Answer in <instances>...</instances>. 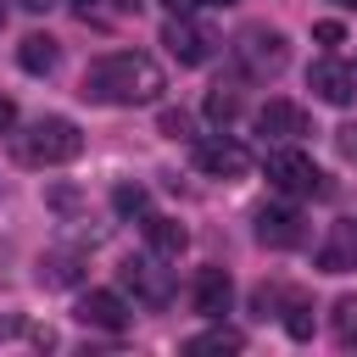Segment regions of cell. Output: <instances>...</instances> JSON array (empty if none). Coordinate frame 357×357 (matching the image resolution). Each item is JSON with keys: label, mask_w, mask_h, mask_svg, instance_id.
<instances>
[{"label": "cell", "mask_w": 357, "mask_h": 357, "mask_svg": "<svg viewBox=\"0 0 357 357\" xmlns=\"http://www.w3.org/2000/svg\"><path fill=\"white\" fill-rule=\"evenodd\" d=\"M56 61H61V45H56L50 33H28V39L17 45V67H22V73H33V78L56 73Z\"/></svg>", "instance_id": "15"}, {"label": "cell", "mask_w": 357, "mask_h": 357, "mask_svg": "<svg viewBox=\"0 0 357 357\" xmlns=\"http://www.w3.org/2000/svg\"><path fill=\"white\" fill-rule=\"evenodd\" d=\"M162 6H167V17H190L201 0H162Z\"/></svg>", "instance_id": "27"}, {"label": "cell", "mask_w": 357, "mask_h": 357, "mask_svg": "<svg viewBox=\"0 0 357 357\" xmlns=\"http://www.w3.org/2000/svg\"><path fill=\"white\" fill-rule=\"evenodd\" d=\"M335 6H340V11H357V0H335Z\"/></svg>", "instance_id": "30"}, {"label": "cell", "mask_w": 357, "mask_h": 357, "mask_svg": "<svg viewBox=\"0 0 357 357\" xmlns=\"http://www.w3.org/2000/svg\"><path fill=\"white\" fill-rule=\"evenodd\" d=\"M257 240L268 251H296L307 240V218L290 206V201H273V206H257Z\"/></svg>", "instance_id": "6"}, {"label": "cell", "mask_w": 357, "mask_h": 357, "mask_svg": "<svg viewBox=\"0 0 357 357\" xmlns=\"http://www.w3.org/2000/svg\"><path fill=\"white\" fill-rule=\"evenodd\" d=\"M262 173H268V184H273L284 201H312V195H329V178H324V167H318L307 151H296V145H279V151H268Z\"/></svg>", "instance_id": "4"}, {"label": "cell", "mask_w": 357, "mask_h": 357, "mask_svg": "<svg viewBox=\"0 0 357 357\" xmlns=\"http://www.w3.org/2000/svg\"><path fill=\"white\" fill-rule=\"evenodd\" d=\"M307 89H312L324 106H346V100L357 95V73H351L340 56H318V61L307 67Z\"/></svg>", "instance_id": "10"}, {"label": "cell", "mask_w": 357, "mask_h": 357, "mask_svg": "<svg viewBox=\"0 0 357 357\" xmlns=\"http://www.w3.org/2000/svg\"><path fill=\"white\" fill-rule=\"evenodd\" d=\"M17 6H28V11H50L56 0H17Z\"/></svg>", "instance_id": "28"}, {"label": "cell", "mask_w": 357, "mask_h": 357, "mask_svg": "<svg viewBox=\"0 0 357 357\" xmlns=\"http://www.w3.org/2000/svg\"><path fill=\"white\" fill-rule=\"evenodd\" d=\"M39 284H84V257H78V251H50V257H39Z\"/></svg>", "instance_id": "16"}, {"label": "cell", "mask_w": 357, "mask_h": 357, "mask_svg": "<svg viewBox=\"0 0 357 357\" xmlns=\"http://www.w3.org/2000/svg\"><path fill=\"white\" fill-rule=\"evenodd\" d=\"M73 318H78L84 329H106V335H123V329H128V307H123L117 290H84L78 307H73Z\"/></svg>", "instance_id": "11"}, {"label": "cell", "mask_w": 357, "mask_h": 357, "mask_svg": "<svg viewBox=\"0 0 357 357\" xmlns=\"http://www.w3.org/2000/svg\"><path fill=\"white\" fill-rule=\"evenodd\" d=\"M112 206H117L123 218H145V212H151V195H145L139 184H117V190H112Z\"/></svg>", "instance_id": "20"}, {"label": "cell", "mask_w": 357, "mask_h": 357, "mask_svg": "<svg viewBox=\"0 0 357 357\" xmlns=\"http://www.w3.org/2000/svg\"><path fill=\"white\" fill-rule=\"evenodd\" d=\"M251 128H257L262 139H273V145H296L301 134H312V117H307L296 100H268V106H257Z\"/></svg>", "instance_id": "9"}, {"label": "cell", "mask_w": 357, "mask_h": 357, "mask_svg": "<svg viewBox=\"0 0 357 357\" xmlns=\"http://www.w3.org/2000/svg\"><path fill=\"white\" fill-rule=\"evenodd\" d=\"M240 346H245V335L229 329L223 318H212V329H201V335L184 340V351H240Z\"/></svg>", "instance_id": "17"}, {"label": "cell", "mask_w": 357, "mask_h": 357, "mask_svg": "<svg viewBox=\"0 0 357 357\" xmlns=\"http://www.w3.org/2000/svg\"><path fill=\"white\" fill-rule=\"evenodd\" d=\"M195 167H201L206 178L234 184V178L251 173V151H245L240 139H229V134H206V139H195Z\"/></svg>", "instance_id": "5"}, {"label": "cell", "mask_w": 357, "mask_h": 357, "mask_svg": "<svg viewBox=\"0 0 357 357\" xmlns=\"http://www.w3.org/2000/svg\"><path fill=\"white\" fill-rule=\"evenodd\" d=\"M190 301H195V312H201V318H223V312H229V301H234V279H229V268H201V273H195Z\"/></svg>", "instance_id": "12"}, {"label": "cell", "mask_w": 357, "mask_h": 357, "mask_svg": "<svg viewBox=\"0 0 357 357\" xmlns=\"http://www.w3.org/2000/svg\"><path fill=\"white\" fill-rule=\"evenodd\" d=\"M312 39H318V45H340V39H346V28H340V22H318V28H312Z\"/></svg>", "instance_id": "24"}, {"label": "cell", "mask_w": 357, "mask_h": 357, "mask_svg": "<svg viewBox=\"0 0 357 357\" xmlns=\"http://www.w3.org/2000/svg\"><path fill=\"white\" fill-rule=\"evenodd\" d=\"M229 56H234V73H240L245 84H268V78H279V73H284L290 45H284V33H279V28L251 22V28H240V33H234Z\"/></svg>", "instance_id": "3"}, {"label": "cell", "mask_w": 357, "mask_h": 357, "mask_svg": "<svg viewBox=\"0 0 357 357\" xmlns=\"http://www.w3.org/2000/svg\"><path fill=\"white\" fill-rule=\"evenodd\" d=\"M284 329H290V340H312V301L296 290H284Z\"/></svg>", "instance_id": "19"}, {"label": "cell", "mask_w": 357, "mask_h": 357, "mask_svg": "<svg viewBox=\"0 0 357 357\" xmlns=\"http://www.w3.org/2000/svg\"><path fill=\"white\" fill-rule=\"evenodd\" d=\"M162 45H167V56H173L178 67H201V61H212V50H218V39H212L201 22H190V17H167Z\"/></svg>", "instance_id": "8"}, {"label": "cell", "mask_w": 357, "mask_h": 357, "mask_svg": "<svg viewBox=\"0 0 357 357\" xmlns=\"http://www.w3.org/2000/svg\"><path fill=\"white\" fill-rule=\"evenodd\" d=\"M67 6H73V11H78V17H84V22H89V17H100V11H106V0H67Z\"/></svg>", "instance_id": "26"}, {"label": "cell", "mask_w": 357, "mask_h": 357, "mask_svg": "<svg viewBox=\"0 0 357 357\" xmlns=\"http://www.w3.org/2000/svg\"><path fill=\"white\" fill-rule=\"evenodd\" d=\"M162 134L167 139H190V112H162Z\"/></svg>", "instance_id": "22"}, {"label": "cell", "mask_w": 357, "mask_h": 357, "mask_svg": "<svg viewBox=\"0 0 357 357\" xmlns=\"http://www.w3.org/2000/svg\"><path fill=\"white\" fill-rule=\"evenodd\" d=\"M162 257L151 251V257H128L123 262V284L134 290V301H145L151 312H162L167 301H173V279H167V268H156Z\"/></svg>", "instance_id": "7"}, {"label": "cell", "mask_w": 357, "mask_h": 357, "mask_svg": "<svg viewBox=\"0 0 357 357\" xmlns=\"http://www.w3.org/2000/svg\"><path fill=\"white\" fill-rule=\"evenodd\" d=\"M162 89H167V78L145 50H112L84 67L78 95L95 106H151V100H162Z\"/></svg>", "instance_id": "1"}, {"label": "cell", "mask_w": 357, "mask_h": 357, "mask_svg": "<svg viewBox=\"0 0 357 357\" xmlns=\"http://www.w3.org/2000/svg\"><path fill=\"white\" fill-rule=\"evenodd\" d=\"M329 329H335V346H357V296H335Z\"/></svg>", "instance_id": "18"}, {"label": "cell", "mask_w": 357, "mask_h": 357, "mask_svg": "<svg viewBox=\"0 0 357 357\" xmlns=\"http://www.w3.org/2000/svg\"><path fill=\"white\" fill-rule=\"evenodd\" d=\"M11 128H17V100L0 95V134H11Z\"/></svg>", "instance_id": "25"}, {"label": "cell", "mask_w": 357, "mask_h": 357, "mask_svg": "<svg viewBox=\"0 0 357 357\" xmlns=\"http://www.w3.org/2000/svg\"><path fill=\"white\" fill-rule=\"evenodd\" d=\"M234 112H240V95H234V89H223V84H218V89H212V95H206V117H212V123H218V128H223V123H234Z\"/></svg>", "instance_id": "21"}, {"label": "cell", "mask_w": 357, "mask_h": 357, "mask_svg": "<svg viewBox=\"0 0 357 357\" xmlns=\"http://www.w3.org/2000/svg\"><path fill=\"white\" fill-rule=\"evenodd\" d=\"M335 145H340V156H346V162H357V123L335 128Z\"/></svg>", "instance_id": "23"}, {"label": "cell", "mask_w": 357, "mask_h": 357, "mask_svg": "<svg viewBox=\"0 0 357 357\" xmlns=\"http://www.w3.org/2000/svg\"><path fill=\"white\" fill-rule=\"evenodd\" d=\"M0 28H6V6H0Z\"/></svg>", "instance_id": "31"}, {"label": "cell", "mask_w": 357, "mask_h": 357, "mask_svg": "<svg viewBox=\"0 0 357 357\" xmlns=\"http://www.w3.org/2000/svg\"><path fill=\"white\" fill-rule=\"evenodd\" d=\"M357 268V223L340 218L329 223V240L318 245V273H351Z\"/></svg>", "instance_id": "13"}, {"label": "cell", "mask_w": 357, "mask_h": 357, "mask_svg": "<svg viewBox=\"0 0 357 357\" xmlns=\"http://www.w3.org/2000/svg\"><path fill=\"white\" fill-rule=\"evenodd\" d=\"M78 156H84V128L73 117H33L28 128H11L17 167H67Z\"/></svg>", "instance_id": "2"}, {"label": "cell", "mask_w": 357, "mask_h": 357, "mask_svg": "<svg viewBox=\"0 0 357 357\" xmlns=\"http://www.w3.org/2000/svg\"><path fill=\"white\" fill-rule=\"evenodd\" d=\"M201 6H240V0H201Z\"/></svg>", "instance_id": "29"}, {"label": "cell", "mask_w": 357, "mask_h": 357, "mask_svg": "<svg viewBox=\"0 0 357 357\" xmlns=\"http://www.w3.org/2000/svg\"><path fill=\"white\" fill-rule=\"evenodd\" d=\"M145 245L162 257V262H178L184 257V245H190V229L178 223V218H162V212H145Z\"/></svg>", "instance_id": "14"}]
</instances>
